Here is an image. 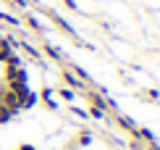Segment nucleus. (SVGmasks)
Here are the masks:
<instances>
[{"label": "nucleus", "mask_w": 160, "mask_h": 150, "mask_svg": "<svg viewBox=\"0 0 160 150\" xmlns=\"http://www.w3.org/2000/svg\"><path fill=\"white\" fill-rule=\"evenodd\" d=\"M32 103H34V92H32L29 74L11 42L0 35V126L18 119Z\"/></svg>", "instance_id": "1"}]
</instances>
